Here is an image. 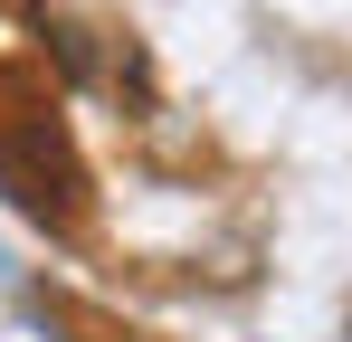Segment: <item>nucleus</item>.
I'll return each mask as SVG.
<instances>
[{
	"instance_id": "1",
	"label": "nucleus",
	"mask_w": 352,
	"mask_h": 342,
	"mask_svg": "<svg viewBox=\"0 0 352 342\" xmlns=\"http://www.w3.org/2000/svg\"><path fill=\"white\" fill-rule=\"evenodd\" d=\"M0 181H10L38 219H58V228L86 219V162H76V143H67L58 105L29 95V67L0 76Z\"/></svg>"
}]
</instances>
